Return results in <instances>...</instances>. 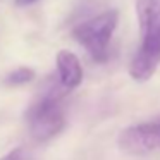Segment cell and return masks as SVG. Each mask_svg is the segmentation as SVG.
I'll use <instances>...</instances> for the list:
<instances>
[{"label": "cell", "instance_id": "obj_6", "mask_svg": "<svg viewBox=\"0 0 160 160\" xmlns=\"http://www.w3.org/2000/svg\"><path fill=\"white\" fill-rule=\"evenodd\" d=\"M57 72H59L60 86L66 88V90H74L83 81L81 62L69 50H60L57 53Z\"/></svg>", "mask_w": 160, "mask_h": 160}, {"label": "cell", "instance_id": "obj_3", "mask_svg": "<svg viewBox=\"0 0 160 160\" xmlns=\"http://www.w3.org/2000/svg\"><path fill=\"white\" fill-rule=\"evenodd\" d=\"M119 146L132 155H145L160 150V121L126 128L119 134Z\"/></svg>", "mask_w": 160, "mask_h": 160}, {"label": "cell", "instance_id": "obj_5", "mask_svg": "<svg viewBox=\"0 0 160 160\" xmlns=\"http://www.w3.org/2000/svg\"><path fill=\"white\" fill-rule=\"evenodd\" d=\"M141 36L146 42H160V0H136Z\"/></svg>", "mask_w": 160, "mask_h": 160}, {"label": "cell", "instance_id": "obj_1", "mask_svg": "<svg viewBox=\"0 0 160 160\" xmlns=\"http://www.w3.org/2000/svg\"><path fill=\"white\" fill-rule=\"evenodd\" d=\"M26 121L29 132L36 141H48L59 134L66 124L60 88L50 84L47 91H43L38 100L28 108Z\"/></svg>", "mask_w": 160, "mask_h": 160}, {"label": "cell", "instance_id": "obj_9", "mask_svg": "<svg viewBox=\"0 0 160 160\" xmlns=\"http://www.w3.org/2000/svg\"><path fill=\"white\" fill-rule=\"evenodd\" d=\"M14 2L19 7H26V5H31V4H35V2H38V0H14Z\"/></svg>", "mask_w": 160, "mask_h": 160}, {"label": "cell", "instance_id": "obj_8", "mask_svg": "<svg viewBox=\"0 0 160 160\" xmlns=\"http://www.w3.org/2000/svg\"><path fill=\"white\" fill-rule=\"evenodd\" d=\"M0 160H33V158L24 148H16V150H12L11 153H7L4 158H0Z\"/></svg>", "mask_w": 160, "mask_h": 160}, {"label": "cell", "instance_id": "obj_4", "mask_svg": "<svg viewBox=\"0 0 160 160\" xmlns=\"http://www.w3.org/2000/svg\"><path fill=\"white\" fill-rule=\"evenodd\" d=\"M160 64V42L141 40V47L129 64V74L134 81H148Z\"/></svg>", "mask_w": 160, "mask_h": 160}, {"label": "cell", "instance_id": "obj_2", "mask_svg": "<svg viewBox=\"0 0 160 160\" xmlns=\"http://www.w3.org/2000/svg\"><path fill=\"white\" fill-rule=\"evenodd\" d=\"M119 22V12L110 9L95 18L83 21L72 29V36L86 48L95 62L103 64L108 59V43Z\"/></svg>", "mask_w": 160, "mask_h": 160}, {"label": "cell", "instance_id": "obj_7", "mask_svg": "<svg viewBox=\"0 0 160 160\" xmlns=\"http://www.w3.org/2000/svg\"><path fill=\"white\" fill-rule=\"evenodd\" d=\"M33 78H35V71L33 69H29V67H18L16 71L9 72L4 81L9 86H22V84L33 81Z\"/></svg>", "mask_w": 160, "mask_h": 160}]
</instances>
